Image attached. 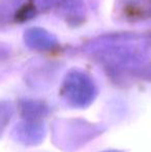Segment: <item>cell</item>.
Segmentation results:
<instances>
[{
	"instance_id": "7a4b0ae2",
	"label": "cell",
	"mask_w": 151,
	"mask_h": 152,
	"mask_svg": "<svg viewBox=\"0 0 151 152\" xmlns=\"http://www.w3.org/2000/svg\"><path fill=\"white\" fill-rule=\"evenodd\" d=\"M24 42L30 49L37 51L52 50L58 45V40L52 33L38 27L25 31Z\"/></svg>"
},
{
	"instance_id": "6da1fadb",
	"label": "cell",
	"mask_w": 151,
	"mask_h": 152,
	"mask_svg": "<svg viewBox=\"0 0 151 152\" xmlns=\"http://www.w3.org/2000/svg\"><path fill=\"white\" fill-rule=\"evenodd\" d=\"M116 12L127 22L151 19V0H116Z\"/></svg>"
}]
</instances>
